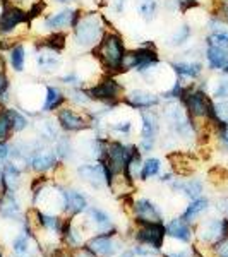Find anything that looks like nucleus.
Masks as SVG:
<instances>
[{
	"mask_svg": "<svg viewBox=\"0 0 228 257\" xmlns=\"http://www.w3.org/2000/svg\"><path fill=\"white\" fill-rule=\"evenodd\" d=\"M127 55L126 41L119 31L108 30L105 31L101 41L93 48V57L98 60L99 67L105 69L106 74L115 76V74H122V64Z\"/></svg>",
	"mask_w": 228,
	"mask_h": 257,
	"instance_id": "obj_1",
	"label": "nucleus"
},
{
	"mask_svg": "<svg viewBox=\"0 0 228 257\" xmlns=\"http://www.w3.org/2000/svg\"><path fill=\"white\" fill-rule=\"evenodd\" d=\"M108 26V21L96 11L82 12L79 23L72 30L74 45L81 50H93L101 41Z\"/></svg>",
	"mask_w": 228,
	"mask_h": 257,
	"instance_id": "obj_2",
	"label": "nucleus"
},
{
	"mask_svg": "<svg viewBox=\"0 0 228 257\" xmlns=\"http://www.w3.org/2000/svg\"><path fill=\"white\" fill-rule=\"evenodd\" d=\"M86 91H88L89 98L93 99V103H101L103 106H111V108L122 103L124 94H126L124 86L110 74L99 77L93 86L86 88Z\"/></svg>",
	"mask_w": 228,
	"mask_h": 257,
	"instance_id": "obj_3",
	"label": "nucleus"
},
{
	"mask_svg": "<svg viewBox=\"0 0 228 257\" xmlns=\"http://www.w3.org/2000/svg\"><path fill=\"white\" fill-rule=\"evenodd\" d=\"M31 24L30 12L16 4H2L0 9V36H12L19 26Z\"/></svg>",
	"mask_w": 228,
	"mask_h": 257,
	"instance_id": "obj_4",
	"label": "nucleus"
},
{
	"mask_svg": "<svg viewBox=\"0 0 228 257\" xmlns=\"http://www.w3.org/2000/svg\"><path fill=\"white\" fill-rule=\"evenodd\" d=\"M141 143L139 149L143 153L153 151L160 136V115L155 110L141 111Z\"/></svg>",
	"mask_w": 228,
	"mask_h": 257,
	"instance_id": "obj_5",
	"label": "nucleus"
},
{
	"mask_svg": "<svg viewBox=\"0 0 228 257\" xmlns=\"http://www.w3.org/2000/svg\"><path fill=\"white\" fill-rule=\"evenodd\" d=\"M57 123L64 132H82L91 128L89 113H81V111L70 108V106L64 105L60 110H57Z\"/></svg>",
	"mask_w": 228,
	"mask_h": 257,
	"instance_id": "obj_6",
	"label": "nucleus"
},
{
	"mask_svg": "<svg viewBox=\"0 0 228 257\" xmlns=\"http://www.w3.org/2000/svg\"><path fill=\"white\" fill-rule=\"evenodd\" d=\"M122 103L126 106H129L131 110H153L156 106L161 105V96L153 91H146V89H132L129 93L124 94Z\"/></svg>",
	"mask_w": 228,
	"mask_h": 257,
	"instance_id": "obj_7",
	"label": "nucleus"
},
{
	"mask_svg": "<svg viewBox=\"0 0 228 257\" xmlns=\"http://www.w3.org/2000/svg\"><path fill=\"white\" fill-rule=\"evenodd\" d=\"M139 225L141 228L136 231V240L155 250H160L167 237V226H163V223H139Z\"/></svg>",
	"mask_w": 228,
	"mask_h": 257,
	"instance_id": "obj_8",
	"label": "nucleus"
},
{
	"mask_svg": "<svg viewBox=\"0 0 228 257\" xmlns=\"http://www.w3.org/2000/svg\"><path fill=\"white\" fill-rule=\"evenodd\" d=\"M197 237L201 242L216 243L221 238L228 237V219H208L197 230Z\"/></svg>",
	"mask_w": 228,
	"mask_h": 257,
	"instance_id": "obj_9",
	"label": "nucleus"
},
{
	"mask_svg": "<svg viewBox=\"0 0 228 257\" xmlns=\"http://www.w3.org/2000/svg\"><path fill=\"white\" fill-rule=\"evenodd\" d=\"M115 230L110 233H99L88 242V247L96 257H113L119 252L120 243L113 238Z\"/></svg>",
	"mask_w": 228,
	"mask_h": 257,
	"instance_id": "obj_10",
	"label": "nucleus"
},
{
	"mask_svg": "<svg viewBox=\"0 0 228 257\" xmlns=\"http://www.w3.org/2000/svg\"><path fill=\"white\" fill-rule=\"evenodd\" d=\"M77 175H79L84 182H88L93 189H103L106 185L105 167H103L101 161L79 165V167H77Z\"/></svg>",
	"mask_w": 228,
	"mask_h": 257,
	"instance_id": "obj_11",
	"label": "nucleus"
},
{
	"mask_svg": "<svg viewBox=\"0 0 228 257\" xmlns=\"http://www.w3.org/2000/svg\"><path fill=\"white\" fill-rule=\"evenodd\" d=\"M173 74H175L177 79L182 81H192L196 82L199 77L204 72V65L199 60H177L170 64Z\"/></svg>",
	"mask_w": 228,
	"mask_h": 257,
	"instance_id": "obj_12",
	"label": "nucleus"
},
{
	"mask_svg": "<svg viewBox=\"0 0 228 257\" xmlns=\"http://www.w3.org/2000/svg\"><path fill=\"white\" fill-rule=\"evenodd\" d=\"M134 214L138 223H163L161 211L149 199H138L134 202Z\"/></svg>",
	"mask_w": 228,
	"mask_h": 257,
	"instance_id": "obj_13",
	"label": "nucleus"
},
{
	"mask_svg": "<svg viewBox=\"0 0 228 257\" xmlns=\"http://www.w3.org/2000/svg\"><path fill=\"white\" fill-rule=\"evenodd\" d=\"M36 65L41 74H53L60 69L62 59H60V52L50 48H36Z\"/></svg>",
	"mask_w": 228,
	"mask_h": 257,
	"instance_id": "obj_14",
	"label": "nucleus"
},
{
	"mask_svg": "<svg viewBox=\"0 0 228 257\" xmlns=\"http://www.w3.org/2000/svg\"><path fill=\"white\" fill-rule=\"evenodd\" d=\"M72 16H74V9L72 7H65L59 12H53V14H47L41 21L43 24L45 31L48 33H57L64 28H70V21H72Z\"/></svg>",
	"mask_w": 228,
	"mask_h": 257,
	"instance_id": "obj_15",
	"label": "nucleus"
},
{
	"mask_svg": "<svg viewBox=\"0 0 228 257\" xmlns=\"http://www.w3.org/2000/svg\"><path fill=\"white\" fill-rule=\"evenodd\" d=\"M59 163V156H57L55 149H40L35 153V156L30 161V168L36 173H47L52 168L57 167Z\"/></svg>",
	"mask_w": 228,
	"mask_h": 257,
	"instance_id": "obj_16",
	"label": "nucleus"
},
{
	"mask_svg": "<svg viewBox=\"0 0 228 257\" xmlns=\"http://www.w3.org/2000/svg\"><path fill=\"white\" fill-rule=\"evenodd\" d=\"M67 103V94L55 84H45V101L41 113H52L60 110Z\"/></svg>",
	"mask_w": 228,
	"mask_h": 257,
	"instance_id": "obj_17",
	"label": "nucleus"
},
{
	"mask_svg": "<svg viewBox=\"0 0 228 257\" xmlns=\"http://www.w3.org/2000/svg\"><path fill=\"white\" fill-rule=\"evenodd\" d=\"M62 196H64V211L69 214H79L88 209V199L82 192L74 189H62Z\"/></svg>",
	"mask_w": 228,
	"mask_h": 257,
	"instance_id": "obj_18",
	"label": "nucleus"
},
{
	"mask_svg": "<svg viewBox=\"0 0 228 257\" xmlns=\"http://www.w3.org/2000/svg\"><path fill=\"white\" fill-rule=\"evenodd\" d=\"M0 216L6 219H19L23 216L21 204L12 190H6L0 194Z\"/></svg>",
	"mask_w": 228,
	"mask_h": 257,
	"instance_id": "obj_19",
	"label": "nucleus"
},
{
	"mask_svg": "<svg viewBox=\"0 0 228 257\" xmlns=\"http://www.w3.org/2000/svg\"><path fill=\"white\" fill-rule=\"evenodd\" d=\"M202 55H204V59H206L208 69L213 70V72H221L228 62V52L214 48V47H204V53H202Z\"/></svg>",
	"mask_w": 228,
	"mask_h": 257,
	"instance_id": "obj_20",
	"label": "nucleus"
},
{
	"mask_svg": "<svg viewBox=\"0 0 228 257\" xmlns=\"http://www.w3.org/2000/svg\"><path fill=\"white\" fill-rule=\"evenodd\" d=\"M172 189L189 199H197V197H201V194H202V182L197 180V178H190V180H173Z\"/></svg>",
	"mask_w": 228,
	"mask_h": 257,
	"instance_id": "obj_21",
	"label": "nucleus"
},
{
	"mask_svg": "<svg viewBox=\"0 0 228 257\" xmlns=\"http://www.w3.org/2000/svg\"><path fill=\"white\" fill-rule=\"evenodd\" d=\"M26 47L23 43H12L7 50V62L14 72H23L26 67Z\"/></svg>",
	"mask_w": 228,
	"mask_h": 257,
	"instance_id": "obj_22",
	"label": "nucleus"
},
{
	"mask_svg": "<svg viewBox=\"0 0 228 257\" xmlns=\"http://www.w3.org/2000/svg\"><path fill=\"white\" fill-rule=\"evenodd\" d=\"M167 235L187 243L190 242V238H192V230H190L187 221H184L182 218H175L167 225Z\"/></svg>",
	"mask_w": 228,
	"mask_h": 257,
	"instance_id": "obj_23",
	"label": "nucleus"
},
{
	"mask_svg": "<svg viewBox=\"0 0 228 257\" xmlns=\"http://www.w3.org/2000/svg\"><path fill=\"white\" fill-rule=\"evenodd\" d=\"M2 172H4V184H6V189L7 190H12L16 192L21 184V177H23V170H21L14 161H9V163H4L2 167Z\"/></svg>",
	"mask_w": 228,
	"mask_h": 257,
	"instance_id": "obj_24",
	"label": "nucleus"
},
{
	"mask_svg": "<svg viewBox=\"0 0 228 257\" xmlns=\"http://www.w3.org/2000/svg\"><path fill=\"white\" fill-rule=\"evenodd\" d=\"M192 26H190L189 23H184V24H180L179 28H177L175 31L170 35V38L167 40V45L168 47H172V48H182V47H185V45L189 43V40L192 38Z\"/></svg>",
	"mask_w": 228,
	"mask_h": 257,
	"instance_id": "obj_25",
	"label": "nucleus"
},
{
	"mask_svg": "<svg viewBox=\"0 0 228 257\" xmlns=\"http://www.w3.org/2000/svg\"><path fill=\"white\" fill-rule=\"evenodd\" d=\"M88 214L99 233H110V231H113V223H111L108 213H105V211L99 208H89Z\"/></svg>",
	"mask_w": 228,
	"mask_h": 257,
	"instance_id": "obj_26",
	"label": "nucleus"
},
{
	"mask_svg": "<svg viewBox=\"0 0 228 257\" xmlns=\"http://www.w3.org/2000/svg\"><path fill=\"white\" fill-rule=\"evenodd\" d=\"M136 11H138L139 18L146 23L156 19L160 11V0H136Z\"/></svg>",
	"mask_w": 228,
	"mask_h": 257,
	"instance_id": "obj_27",
	"label": "nucleus"
},
{
	"mask_svg": "<svg viewBox=\"0 0 228 257\" xmlns=\"http://www.w3.org/2000/svg\"><path fill=\"white\" fill-rule=\"evenodd\" d=\"M60 131L59 123H55L53 120H41L38 123V136L43 143H57L60 138Z\"/></svg>",
	"mask_w": 228,
	"mask_h": 257,
	"instance_id": "obj_28",
	"label": "nucleus"
},
{
	"mask_svg": "<svg viewBox=\"0 0 228 257\" xmlns=\"http://www.w3.org/2000/svg\"><path fill=\"white\" fill-rule=\"evenodd\" d=\"M204 47H214L228 52V28L218 31H208L204 36Z\"/></svg>",
	"mask_w": 228,
	"mask_h": 257,
	"instance_id": "obj_29",
	"label": "nucleus"
},
{
	"mask_svg": "<svg viewBox=\"0 0 228 257\" xmlns=\"http://www.w3.org/2000/svg\"><path fill=\"white\" fill-rule=\"evenodd\" d=\"M208 204H209V201L208 199H204V197H197V199H192V202L187 206V209L184 211V214H182V219L184 221H194L199 214H202L206 209H208Z\"/></svg>",
	"mask_w": 228,
	"mask_h": 257,
	"instance_id": "obj_30",
	"label": "nucleus"
},
{
	"mask_svg": "<svg viewBox=\"0 0 228 257\" xmlns=\"http://www.w3.org/2000/svg\"><path fill=\"white\" fill-rule=\"evenodd\" d=\"M6 108H7V113H9V117H11L12 128H14L16 134L26 131V128L30 127V120H28L26 113H24L23 110H18V108H14V106H6Z\"/></svg>",
	"mask_w": 228,
	"mask_h": 257,
	"instance_id": "obj_31",
	"label": "nucleus"
},
{
	"mask_svg": "<svg viewBox=\"0 0 228 257\" xmlns=\"http://www.w3.org/2000/svg\"><path fill=\"white\" fill-rule=\"evenodd\" d=\"M36 218H38V225L45 230H48L50 233H60L62 230V223L57 216L52 214H45L41 211H36Z\"/></svg>",
	"mask_w": 228,
	"mask_h": 257,
	"instance_id": "obj_32",
	"label": "nucleus"
},
{
	"mask_svg": "<svg viewBox=\"0 0 228 257\" xmlns=\"http://www.w3.org/2000/svg\"><path fill=\"white\" fill-rule=\"evenodd\" d=\"M161 170V161L158 158H148L143 161V167H141V180H149L151 177H156Z\"/></svg>",
	"mask_w": 228,
	"mask_h": 257,
	"instance_id": "obj_33",
	"label": "nucleus"
},
{
	"mask_svg": "<svg viewBox=\"0 0 228 257\" xmlns=\"http://www.w3.org/2000/svg\"><path fill=\"white\" fill-rule=\"evenodd\" d=\"M12 134H14V128H12L11 117L6 106H2L0 108V143H7Z\"/></svg>",
	"mask_w": 228,
	"mask_h": 257,
	"instance_id": "obj_34",
	"label": "nucleus"
},
{
	"mask_svg": "<svg viewBox=\"0 0 228 257\" xmlns=\"http://www.w3.org/2000/svg\"><path fill=\"white\" fill-rule=\"evenodd\" d=\"M55 153L57 156H59V160H70L74 155V148H72V143H70L69 138H65V136H60L59 141L55 143Z\"/></svg>",
	"mask_w": 228,
	"mask_h": 257,
	"instance_id": "obj_35",
	"label": "nucleus"
},
{
	"mask_svg": "<svg viewBox=\"0 0 228 257\" xmlns=\"http://www.w3.org/2000/svg\"><path fill=\"white\" fill-rule=\"evenodd\" d=\"M209 96L213 98L214 101H218V99H228V76L223 74L219 79H216Z\"/></svg>",
	"mask_w": 228,
	"mask_h": 257,
	"instance_id": "obj_36",
	"label": "nucleus"
},
{
	"mask_svg": "<svg viewBox=\"0 0 228 257\" xmlns=\"http://www.w3.org/2000/svg\"><path fill=\"white\" fill-rule=\"evenodd\" d=\"M59 82L64 86H67V88H81L82 77H81V74L74 69V70H69V72L62 74V76L59 77Z\"/></svg>",
	"mask_w": 228,
	"mask_h": 257,
	"instance_id": "obj_37",
	"label": "nucleus"
},
{
	"mask_svg": "<svg viewBox=\"0 0 228 257\" xmlns=\"http://www.w3.org/2000/svg\"><path fill=\"white\" fill-rule=\"evenodd\" d=\"M110 128L117 134L129 136L132 132V120L131 118H120V120H111Z\"/></svg>",
	"mask_w": 228,
	"mask_h": 257,
	"instance_id": "obj_38",
	"label": "nucleus"
},
{
	"mask_svg": "<svg viewBox=\"0 0 228 257\" xmlns=\"http://www.w3.org/2000/svg\"><path fill=\"white\" fill-rule=\"evenodd\" d=\"M30 233H21L19 237L14 238L12 242V248L16 254H28L30 252Z\"/></svg>",
	"mask_w": 228,
	"mask_h": 257,
	"instance_id": "obj_39",
	"label": "nucleus"
},
{
	"mask_svg": "<svg viewBox=\"0 0 228 257\" xmlns=\"http://www.w3.org/2000/svg\"><path fill=\"white\" fill-rule=\"evenodd\" d=\"M213 14L218 16L228 26V0H216V7H214Z\"/></svg>",
	"mask_w": 228,
	"mask_h": 257,
	"instance_id": "obj_40",
	"label": "nucleus"
},
{
	"mask_svg": "<svg viewBox=\"0 0 228 257\" xmlns=\"http://www.w3.org/2000/svg\"><path fill=\"white\" fill-rule=\"evenodd\" d=\"M216 134H218V138H219V143H221V146L228 151V118L223 120V122L216 127Z\"/></svg>",
	"mask_w": 228,
	"mask_h": 257,
	"instance_id": "obj_41",
	"label": "nucleus"
},
{
	"mask_svg": "<svg viewBox=\"0 0 228 257\" xmlns=\"http://www.w3.org/2000/svg\"><path fill=\"white\" fill-rule=\"evenodd\" d=\"M214 110H216V115L221 120L228 118V99H218L214 101Z\"/></svg>",
	"mask_w": 228,
	"mask_h": 257,
	"instance_id": "obj_42",
	"label": "nucleus"
},
{
	"mask_svg": "<svg viewBox=\"0 0 228 257\" xmlns=\"http://www.w3.org/2000/svg\"><path fill=\"white\" fill-rule=\"evenodd\" d=\"M214 252H216L218 257H228V237L214 243Z\"/></svg>",
	"mask_w": 228,
	"mask_h": 257,
	"instance_id": "obj_43",
	"label": "nucleus"
},
{
	"mask_svg": "<svg viewBox=\"0 0 228 257\" xmlns=\"http://www.w3.org/2000/svg\"><path fill=\"white\" fill-rule=\"evenodd\" d=\"M110 4V9L115 12V14H122L124 9H126V4L127 0H108Z\"/></svg>",
	"mask_w": 228,
	"mask_h": 257,
	"instance_id": "obj_44",
	"label": "nucleus"
},
{
	"mask_svg": "<svg viewBox=\"0 0 228 257\" xmlns=\"http://www.w3.org/2000/svg\"><path fill=\"white\" fill-rule=\"evenodd\" d=\"M11 158V146L7 143H0V165Z\"/></svg>",
	"mask_w": 228,
	"mask_h": 257,
	"instance_id": "obj_45",
	"label": "nucleus"
},
{
	"mask_svg": "<svg viewBox=\"0 0 228 257\" xmlns=\"http://www.w3.org/2000/svg\"><path fill=\"white\" fill-rule=\"evenodd\" d=\"M74 257H96V255H94L88 247H81L74 252Z\"/></svg>",
	"mask_w": 228,
	"mask_h": 257,
	"instance_id": "obj_46",
	"label": "nucleus"
},
{
	"mask_svg": "<svg viewBox=\"0 0 228 257\" xmlns=\"http://www.w3.org/2000/svg\"><path fill=\"white\" fill-rule=\"evenodd\" d=\"M134 255H136L134 250H126V252H122V254H120V257H134Z\"/></svg>",
	"mask_w": 228,
	"mask_h": 257,
	"instance_id": "obj_47",
	"label": "nucleus"
},
{
	"mask_svg": "<svg viewBox=\"0 0 228 257\" xmlns=\"http://www.w3.org/2000/svg\"><path fill=\"white\" fill-rule=\"evenodd\" d=\"M57 4H70V2H76V0H55Z\"/></svg>",
	"mask_w": 228,
	"mask_h": 257,
	"instance_id": "obj_48",
	"label": "nucleus"
},
{
	"mask_svg": "<svg viewBox=\"0 0 228 257\" xmlns=\"http://www.w3.org/2000/svg\"><path fill=\"white\" fill-rule=\"evenodd\" d=\"M221 74H225V76H228V62H226V65H225V67H223Z\"/></svg>",
	"mask_w": 228,
	"mask_h": 257,
	"instance_id": "obj_49",
	"label": "nucleus"
},
{
	"mask_svg": "<svg viewBox=\"0 0 228 257\" xmlns=\"http://www.w3.org/2000/svg\"><path fill=\"white\" fill-rule=\"evenodd\" d=\"M223 211H225L226 216H228V202H225V206H223Z\"/></svg>",
	"mask_w": 228,
	"mask_h": 257,
	"instance_id": "obj_50",
	"label": "nucleus"
},
{
	"mask_svg": "<svg viewBox=\"0 0 228 257\" xmlns=\"http://www.w3.org/2000/svg\"><path fill=\"white\" fill-rule=\"evenodd\" d=\"M14 257H31V255H28V254H16Z\"/></svg>",
	"mask_w": 228,
	"mask_h": 257,
	"instance_id": "obj_51",
	"label": "nucleus"
},
{
	"mask_svg": "<svg viewBox=\"0 0 228 257\" xmlns=\"http://www.w3.org/2000/svg\"><path fill=\"white\" fill-rule=\"evenodd\" d=\"M60 257H65V255H60Z\"/></svg>",
	"mask_w": 228,
	"mask_h": 257,
	"instance_id": "obj_52",
	"label": "nucleus"
}]
</instances>
